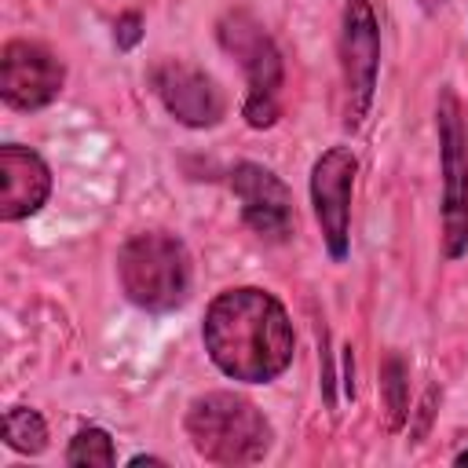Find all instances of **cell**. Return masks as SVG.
<instances>
[{"label":"cell","instance_id":"obj_10","mask_svg":"<svg viewBox=\"0 0 468 468\" xmlns=\"http://www.w3.org/2000/svg\"><path fill=\"white\" fill-rule=\"evenodd\" d=\"M230 190L241 205L245 227L263 241H289L296 227L289 186L260 161H238L230 168Z\"/></svg>","mask_w":468,"mask_h":468},{"label":"cell","instance_id":"obj_16","mask_svg":"<svg viewBox=\"0 0 468 468\" xmlns=\"http://www.w3.org/2000/svg\"><path fill=\"white\" fill-rule=\"evenodd\" d=\"M128 464H132V468H139V464H165V461H161V457H146V453H135Z\"/></svg>","mask_w":468,"mask_h":468},{"label":"cell","instance_id":"obj_14","mask_svg":"<svg viewBox=\"0 0 468 468\" xmlns=\"http://www.w3.org/2000/svg\"><path fill=\"white\" fill-rule=\"evenodd\" d=\"M406 362L399 355H388L384 366H380V395H384V406H388V424L399 428L406 420V410H410V391H406Z\"/></svg>","mask_w":468,"mask_h":468},{"label":"cell","instance_id":"obj_17","mask_svg":"<svg viewBox=\"0 0 468 468\" xmlns=\"http://www.w3.org/2000/svg\"><path fill=\"white\" fill-rule=\"evenodd\" d=\"M420 7L424 11H439V7H446V0H420Z\"/></svg>","mask_w":468,"mask_h":468},{"label":"cell","instance_id":"obj_2","mask_svg":"<svg viewBox=\"0 0 468 468\" xmlns=\"http://www.w3.org/2000/svg\"><path fill=\"white\" fill-rule=\"evenodd\" d=\"M186 439L194 446L197 457H205L208 464H256L267 457L274 431L271 420L256 410V402H249L245 395L234 391H205L186 406L183 417Z\"/></svg>","mask_w":468,"mask_h":468},{"label":"cell","instance_id":"obj_1","mask_svg":"<svg viewBox=\"0 0 468 468\" xmlns=\"http://www.w3.org/2000/svg\"><path fill=\"white\" fill-rule=\"evenodd\" d=\"M201 340L212 366L223 377L245 384L278 380L296 351V333L285 303L256 285L216 292L201 322Z\"/></svg>","mask_w":468,"mask_h":468},{"label":"cell","instance_id":"obj_5","mask_svg":"<svg viewBox=\"0 0 468 468\" xmlns=\"http://www.w3.org/2000/svg\"><path fill=\"white\" fill-rule=\"evenodd\" d=\"M435 132L442 168V252L446 260H461L468 252V124L453 88H442L435 99Z\"/></svg>","mask_w":468,"mask_h":468},{"label":"cell","instance_id":"obj_12","mask_svg":"<svg viewBox=\"0 0 468 468\" xmlns=\"http://www.w3.org/2000/svg\"><path fill=\"white\" fill-rule=\"evenodd\" d=\"M4 442L15 453H29V457L40 453L48 446V424H44V417L37 410H29V406H11L4 413Z\"/></svg>","mask_w":468,"mask_h":468},{"label":"cell","instance_id":"obj_8","mask_svg":"<svg viewBox=\"0 0 468 468\" xmlns=\"http://www.w3.org/2000/svg\"><path fill=\"white\" fill-rule=\"evenodd\" d=\"M150 88L161 106L186 128H216L227 113V95L201 66L183 58H161L150 66Z\"/></svg>","mask_w":468,"mask_h":468},{"label":"cell","instance_id":"obj_15","mask_svg":"<svg viewBox=\"0 0 468 468\" xmlns=\"http://www.w3.org/2000/svg\"><path fill=\"white\" fill-rule=\"evenodd\" d=\"M113 37H117V48H124V51H128V48H135V44H139V37H143V18H139L135 11L121 15V18H117V33H113Z\"/></svg>","mask_w":468,"mask_h":468},{"label":"cell","instance_id":"obj_7","mask_svg":"<svg viewBox=\"0 0 468 468\" xmlns=\"http://www.w3.org/2000/svg\"><path fill=\"white\" fill-rule=\"evenodd\" d=\"M358 161L347 146H329L311 165V205L322 230V241L333 260H344L351 249V190Z\"/></svg>","mask_w":468,"mask_h":468},{"label":"cell","instance_id":"obj_9","mask_svg":"<svg viewBox=\"0 0 468 468\" xmlns=\"http://www.w3.org/2000/svg\"><path fill=\"white\" fill-rule=\"evenodd\" d=\"M66 66L37 40H7L0 51V99L11 110H44L58 99Z\"/></svg>","mask_w":468,"mask_h":468},{"label":"cell","instance_id":"obj_13","mask_svg":"<svg viewBox=\"0 0 468 468\" xmlns=\"http://www.w3.org/2000/svg\"><path fill=\"white\" fill-rule=\"evenodd\" d=\"M66 464L69 468H110V464H117V450H113L110 431H102V428H80L69 439Z\"/></svg>","mask_w":468,"mask_h":468},{"label":"cell","instance_id":"obj_4","mask_svg":"<svg viewBox=\"0 0 468 468\" xmlns=\"http://www.w3.org/2000/svg\"><path fill=\"white\" fill-rule=\"evenodd\" d=\"M219 48L238 58L245 73V102L241 113L249 128H274L282 117V84L285 66L274 37L263 29V22L252 11H227L216 22Z\"/></svg>","mask_w":468,"mask_h":468},{"label":"cell","instance_id":"obj_3","mask_svg":"<svg viewBox=\"0 0 468 468\" xmlns=\"http://www.w3.org/2000/svg\"><path fill=\"white\" fill-rule=\"evenodd\" d=\"M190 252L168 230L132 234L117 252L121 292L150 314H168L183 307L190 296Z\"/></svg>","mask_w":468,"mask_h":468},{"label":"cell","instance_id":"obj_18","mask_svg":"<svg viewBox=\"0 0 468 468\" xmlns=\"http://www.w3.org/2000/svg\"><path fill=\"white\" fill-rule=\"evenodd\" d=\"M453 464H468V446H464V450H461V453L453 457Z\"/></svg>","mask_w":468,"mask_h":468},{"label":"cell","instance_id":"obj_11","mask_svg":"<svg viewBox=\"0 0 468 468\" xmlns=\"http://www.w3.org/2000/svg\"><path fill=\"white\" fill-rule=\"evenodd\" d=\"M51 194V168L29 146L4 143L0 146V219L18 223L44 208Z\"/></svg>","mask_w":468,"mask_h":468},{"label":"cell","instance_id":"obj_6","mask_svg":"<svg viewBox=\"0 0 468 468\" xmlns=\"http://www.w3.org/2000/svg\"><path fill=\"white\" fill-rule=\"evenodd\" d=\"M380 73V22L369 0H344L340 18V80H344V128H362L377 95Z\"/></svg>","mask_w":468,"mask_h":468}]
</instances>
